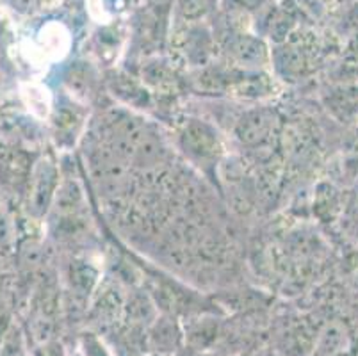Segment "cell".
<instances>
[{
  "instance_id": "obj_1",
  "label": "cell",
  "mask_w": 358,
  "mask_h": 356,
  "mask_svg": "<svg viewBox=\"0 0 358 356\" xmlns=\"http://www.w3.org/2000/svg\"><path fill=\"white\" fill-rule=\"evenodd\" d=\"M54 171L48 166V162H40V166L34 169V178H32V205L36 211L43 212L47 208L48 200L52 196V187H54Z\"/></svg>"
}]
</instances>
